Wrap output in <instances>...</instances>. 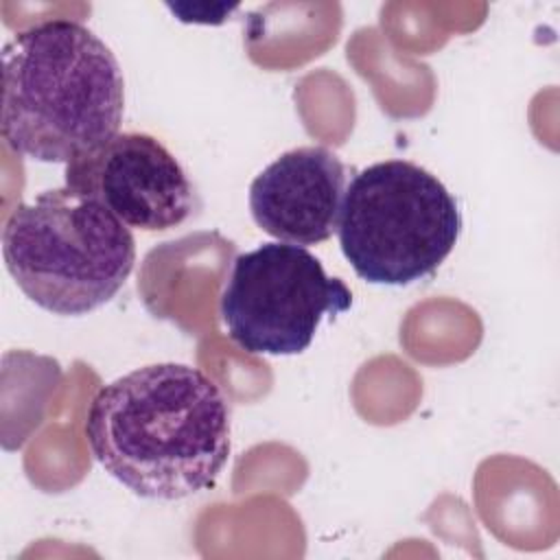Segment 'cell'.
I'll return each instance as SVG.
<instances>
[{
  "label": "cell",
  "instance_id": "cell-2",
  "mask_svg": "<svg viewBox=\"0 0 560 560\" xmlns=\"http://www.w3.org/2000/svg\"><path fill=\"white\" fill-rule=\"evenodd\" d=\"M125 79L112 48L74 20H46L2 48L0 131L9 149L70 164L114 138Z\"/></svg>",
  "mask_w": 560,
  "mask_h": 560
},
{
  "label": "cell",
  "instance_id": "cell-6",
  "mask_svg": "<svg viewBox=\"0 0 560 560\" xmlns=\"http://www.w3.org/2000/svg\"><path fill=\"white\" fill-rule=\"evenodd\" d=\"M66 186L144 232L177 228L195 210V188L184 166L158 138L140 131H118L66 164Z\"/></svg>",
  "mask_w": 560,
  "mask_h": 560
},
{
  "label": "cell",
  "instance_id": "cell-7",
  "mask_svg": "<svg viewBox=\"0 0 560 560\" xmlns=\"http://www.w3.org/2000/svg\"><path fill=\"white\" fill-rule=\"evenodd\" d=\"M346 166L326 147H295L267 164L249 186L256 225L293 245H317L337 232Z\"/></svg>",
  "mask_w": 560,
  "mask_h": 560
},
{
  "label": "cell",
  "instance_id": "cell-1",
  "mask_svg": "<svg viewBox=\"0 0 560 560\" xmlns=\"http://www.w3.org/2000/svg\"><path fill=\"white\" fill-rule=\"evenodd\" d=\"M94 459L142 499L177 501L217 483L230 459V411L199 368L151 363L103 385L85 416Z\"/></svg>",
  "mask_w": 560,
  "mask_h": 560
},
{
  "label": "cell",
  "instance_id": "cell-3",
  "mask_svg": "<svg viewBox=\"0 0 560 560\" xmlns=\"http://www.w3.org/2000/svg\"><path fill=\"white\" fill-rule=\"evenodd\" d=\"M2 256L31 302L55 315H85L122 289L136 241L101 201L61 186L13 208L2 228Z\"/></svg>",
  "mask_w": 560,
  "mask_h": 560
},
{
  "label": "cell",
  "instance_id": "cell-4",
  "mask_svg": "<svg viewBox=\"0 0 560 560\" xmlns=\"http://www.w3.org/2000/svg\"><path fill=\"white\" fill-rule=\"evenodd\" d=\"M462 212L448 188L409 160H385L346 186L339 247L359 278L405 287L431 276L453 252Z\"/></svg>",
  "mask_w": 560,
  "mask_h": 560
},
{
  "label": "cell",
  "instance_id": "cell-5",
  "mask_svg": "<svg viewBox=\"0 0 560 560\" xmlns=\"http://www.w3.org/2000/svg\"><path fill=\"white\" fill-rule=\"evenodd\" d=\"M352 306L343 280L293 243H262L234 258L219 311L230 339L249 354L304 352L326 317Z\"/></svg>",
  "mask_w": 560,
  "mask_h": 560
}]
</instances>
